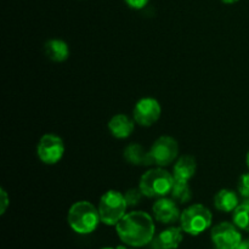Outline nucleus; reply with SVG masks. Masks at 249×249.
I'll list each match as a JSON object with an SVG mask.
<instances>
[{
	"instance_id": "f257e3e1",
	"label": "nucleus",
	"mask_w": 249,
	"mask_h": 249,
	"mask_svg": "<svg viewBox=\"0 0 249 249\" xmlns=\"http://www.w3.org/2000/svg\"><path fill=\"white\" fill-rule=\"evenodd\" d=\"M122 242L130 247H143L155 238V221L145 212H131L125 214L116 225Z\"/></svg>"
},
{
	"instance_id": "f03ea898",
	"label": "nucleus",
	"mask_w": 249,
	"mask_h": 249,
	"mask_svg": "<svg viewBox=\"0 0 249 249\" xmlns=\"http://www.w3.org/2000/svg\"><path fill=\"white\" fill-rule=\"evenodd\" d=\"M71 229L80 235H88L96 230L100 219L99 209L88 201H79L72 204L67 215Z\"/></svg>"
},
{
	"instance_id": "7ed1b4c3",
	"label": "nucleus",
	"mask_w": 249,
	"mask_h": 249,
	"mask_svg": "<svg viewBox=\"0 0 249 249\" xmlns=\"http://www.w3.org/2000/svg\"><path fill=\"white\" fill-rule=\"evenodd\" d=\"M173 185H174V177L160 167L147 170L141 177L139 189L141 190L143 196L148 198H156V197H165L169 195Z\"/></svg>"
},
{
	"instance_id": "20e7f679",
	"label": "nucleus",
	"mask_w": 249,
	"mask_h": 249,
	"mask_svg": "<svg viewBox=\"0 0 249 249\" xmlns=\"http://www.w3.org/2000/svg\"><path fill=\"white\" fill-rule=\"evenodd\" d=\"M126 204L124 195L119 191L109 190L102 195L99 203V213L101 223L105 225L116 226L123 219L126 212Z\"/></svg>"
},
{
	"instance_id": "39448f33",
	"label": "nucleus",
	"mask_w": 249,
	"mask_h": 249,
	"mask_svg": "<svg viewBox=\"0 0 249 249\" xmlns=\"http://www.w3.org/2000/svg\"><path fill=\"white\" fill-rule=\"evenodd\" d=\"M212 212L203 204H192L180 215V228L185 233L198 236L212 225Z\"/></svg>"
},
{
	"instance_id": "423d86ee",
	"label": "nucleus",
	"mask_w": 249,
	"mask_h": 249,
	"mask_svg": "<svg viewBox=\"0 0 249 249\" xmlns=\"http://www.w3.org/2000/svg\"><path fill=\"white\" fill-rule=\"evenodd\" d=\"M150 157L152 163L160 165V167H165V165L172 164L178 157L179 153V145L177 140L172 136H160L153 142L150 148Z\"/></svg>"
},
{
	"instance_id": "0eeeda50",
	"label": "nucleus",
	"mask_w": 249,
	"mask_h": 249,
	"mask_svg": "<svg viewBox=\"0 0 249 249\" xmlns=\"http://www.w3.org/2000/svg\"><path fill=\"white\" fill-rule=\"evenodd\" d=\"M39 160L45 164H56L60 162L65 153V143L60 136L55 134H45L36 146Z\"/></svg>"
},
{
	"instance_id": "6e6552de",
	"label": "nucleus",
	"mask_w": 249,
	"mask_h": 249,
	"mask_svg": "<svg viewBox=\"0 0 249 249\" xmlns=\"http://www.w3.org/2000/svg\"><path fill=\"white\" fill-rule=\"evenodd\" d=\"M212 241L216 249H236L242 242L237 226L231 223H220L212 229Z\"/></svg>"
},
{
	"instance_id": "1a4fd4ad",
	"label": "nucleus",
	"mask_w": 249,
	"mask_h": 249,
	"mask_svg": "<svg viewBox=\"0 0 249 249\" xmlns=\"http://www.w3.org/2000/svg\"><path fill=\"white\" fill-rule=\"evenodd\" d=\"M162 108L153 97H143L136 102L133 109L134 121L141 126H151L160 119Z\"/></svg>"
},
{
	"instance_id": "9d476101",
	"label": "nucleus",
	"mask_w": 249,
	"mask_h": 249,
	"mask_svg": "<svg viewBox=\"0 0 249 249\" xmlns=\"http://www.w3.org/2000/svg\"><path fill=\"white\" fill-rule=\"evenodd\" d=\"M153 216L157 221L162 224H173L177 220H180V211L178 204L173 198L162 197L158 199L152 207Z\"/></svg>"
},
{
	"instance_id": "9b49d317",
	"label": "nucleus",
	"mask_w": 249,
	"mask_h": 249,
	"mask_svg": "<svg viewBox=\"0 0 249 249\" xmlns=\"http://www.w3.org/2000/svg\"><path fill=\"white\" fill-rule=\"evenodd\" d=\"M181 228H168L152 240V249H177L182 241Z\"/></svg>"
},
{
	"instance_id": "f8f14e48",
	"label": "nucleus",
	"mask_w": 249,
	"mask_h": 249,
	"mask_svg": "<svg viewBox=\"0 0 249 249\" xmlns=\"http://www.w3.org/2000/svg\"><path fill=\"white\" fill-rule=\"evenodd\" d=\"M108 130L114 138L126 139L133 134L134 122L125 114H116L109 119Z\"/></svg>"
},
{
	"instance_id": "ddd939ff",
	"label": "nucleus",
	"mask_w": 249,
	"mask_h": 249,
	"mask_svg": "<svg viewBox=\"0 0 249 249\" xmlns=\"http://www.w3.org/2000/svg\"><path fill=\"white\" fill-rule=\"evenodd\" d=\"M197 169V163L195 157L190 155L181 156L177 160L173 169V177L175 180H181V181H189L195 175Z\"/></svg>"
},
{
	"instance_id": "4468645a",
	"label": "nucleus",
	"mask_w": 249,
	"mask_h": 249,
	"mask_svg": "<svg viewBox=\"0 0 249 249\" xmlns=\"http://www.w3.org/2000/svg\"><path fill=\"white\" fill-rule=\"evenodd\" d=\"M45 55L53 62H63L70 56V48L67 43L61 39H50L44 45Z\"/></svg>"
},
{
	"instance_id": "2eb2a0df",
	"label": "nucleus",
	"mask_w": 249,
	"mask_h": 249,
	"mask_svg": "<svg viewBox=\"0 0 249 249\" xmlns=\"http://www.w3.org/2000/svg\"><path fill=\"white\" fill-rule=\"evenodd\" d=\"M124 158L134 165L153 164L150 157V152L145 151V148L139 143H130L129 146H126V148L124 150Z\"/></svg>"
},
{
	"instance_id": "dca6fc26",
	"label": "nucleus",
	"mask_w": 249,
	"mask_h": 249,
	"mask_svg": "<svg viewBox=\"0 0 249 249\" xmlns=\"http://www.w3.org/2000/svg\"><path fill=\"white\" fill-rule=\"evenodd\" d=\"M214 206L220 212H233L238 206V197L232 190H220L214 197Z\"/></svg>"
},
{
	"instance_id": "f3484780",
	"label": "nucleus",
	"mask_w": 249,
	"mask_h": 249,
	"mask_svg": "<svg viewBox=\"0 0 249 249\" xmlns=\"http://www.w3.org/2000/svg\"><path fill=\"white\" fill-rule=\"evenodd\" d=\"M172 198L179 203H187L192 198V192L189 186V181H181V180H175L173 189L170 191Z\"/></svg>"
},
{
	"instance_id": "a211bd4d",
	"label": "nucleus",
	"mask_w": 249,
	"mask_h": 249,
	"mask_svg": "<svg viewBox=\"0 0 249 249\" xmlns=\"http://www.w3.org/2000/svg\"><path fill=\"white\" fill-rule=\"evenodd\" d=\"M232 220L238 229L249 232V202L238 204L233 211Z\"/></svg>"
},
{
	"instance_id": "6ab92c4d",
	"label": "nucleus",
	"mask_w": 249,
	"mask_h": 249,
	"mask_svg": "<svg viewBox=\"0 0 249 249\" xmlns=\"http://www.w3.org/2000/svg\"><path fill=\"white\" fill-rule=\"evenodd\" d=\"M142 192H141L140 189H130L124 194V198H125L126 204L128 207L136 206V204L140 203L141 198H142Z\"/></svg>"
},
{
	"instance_id": "aec40b11",
	"label": "nucleus",
	"mask_w": 249,
	"mask_h": 249,
	"mask_svg": "<svg viewBox=\"0 0 249 249\" xmlns=\"http://www.w3.org/2000/svg\"><path fill=\"white\" fill-rule=\"evenodd\" d=\"M238 191L243 198L249 199V173L241 175L238 180Z\"/></svg>"
},
{
	"instance_id": "412c9836",
	"label": "nucleus",
	"mask_w": 249,
	"mask_h": 249,
	"mask_svg": "<svg viewBox=\"0 0 249 249\" xmlns=\"http://www.w3.org/2000/svg\"><path fill=\"white\" fill-rule=\"evenodd\" d=\"M0 214H5V212H6L7 207H9L10 204V198H9V195H7V192L5 191L4 189H0Z\"/></svg>"
},
{
	"instance_id": "4be33fe9",
	"label": "nucleus",
	"mask_w": 249,
	"mask_h": 249,
	"mask_svg": "<svg viewBox=\"0 0 249 249\" xmlns=\"http://www.w3.org/2000/svg\"><path fill=\"white\" fill-rule=\"evenodd\" d=\"M124 1H125V4L128 5L129 7H131V9L141 10L148 4L150 0H124Z\"/></svg>"
},
{
	"instance_id": "5701e85b",
	"label": "nucleus",
	"mask_w": 249,
	"mask_h": 249,
	"mask_svg": "<svg viewBox=\"0 0 249 249\" xmlns=\"http://www.w3.org/2000/svg\"><path fill=\"white\" fill-rule=\"evenodd\" d=\"M236 249H249V240L248 241H242L240 245L237 246Z\"/></svg>"
},
{
	"instance_id": "b1692460",
	"label": "nucleus",
	"mask_w": 249,
	"mask_h": 249,
	"mask_svg": "<svg viewBox=\"0 0 249 249\" xmlns=\"http://www.w3.org/2000/svg\"><path fill=\"white\" fill-rule=\"evenodd\" d=\"M220 1H223L224 4H235L238 0H220Z\"/></svg>"
},
{
	"instance_id": "393cba45",
	"label": "nucleus",
	"mask_w": 249,
	"mask_h": 249,
	"mask_svg": "<svg viewBox=\"0 0 249 249\" xmlns=\"http://www.w3.org/2000/svg\"><path fill=\"white\" fill-rule=\"evenodd\" d=\"M246 162H247V167H248V169H249V151H248V153H247V157H246Z\"/></svg>"
},
{
	"instance_id": "a878e982",
	"label": "nucleus",
	"mask_w": 249,
	"mask_h": 249,
	"mask_svg": "<svg viewBox=\"0 0 249 249\" xmlns=\"http://www.w3.org/2000/svg\"><path fill=\"white\" fill-rule=\"evenodd\" d=\"M116 249H129V248H126V247H124V246H118V247H117Z\"/></svg>"
},
{
	"instance_id": "bb28decb",
	"label": "nucleus",
	"mask_w": 249,
	"mask_h": 249,
	"mask_svg": "<svg viewBox=\"0 0 249 249\" xmlns=\"http://www.w3.org/2000/svg\"><path fill=\"white\" fill-rule=\"evenodd\" d=\"M101 249H116V248H111V247H106V248H101Z\"/></svg>"
}]
</instances>
